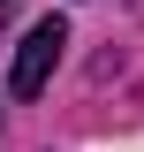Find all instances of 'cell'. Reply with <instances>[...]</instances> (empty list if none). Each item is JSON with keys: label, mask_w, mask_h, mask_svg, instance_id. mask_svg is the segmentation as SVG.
Listing matches in <instances>:
<instances>
[{"label": "cell", "mask_w": 144, "mask_h": 152, "mask_svg": "<svg viewBox=\"0 0 144 152\" xmlns=\"http://www.w3.org/2000/svg\"><path fill=\"white\" fill-rule=\"evenodd\" d=\"M61 46H68V23H61V15L31 23V38L15 46V91H23V99H38V91H46V76L61 69Z\"/></svg>", "instance_id": "cell-1"}]
</instances>
